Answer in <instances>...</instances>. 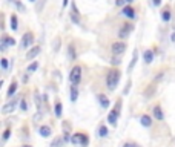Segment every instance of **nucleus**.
I'll return each instance as SVG.
<instances>
[{"label":"nucleus","mask_w":175,"mask_h":147,"mask_svg":"<svg viewBox=\"0 0 175 147\" xmlns=\"http://www.w3.org/2000/svg\"><path fill=\"white\" fill-rule=\"evenodd\" d=\"M118 80H120V70L118 69H111V72L108 74V78H106L108 88L111 90H114L118 84Z\"/></svg>","instance_id":"f257e3e1"},{"label":"nucleus","mask_w":175,"mask_h":147,"mask_svg":"<svg viewBox=\"0 0 175 147\" xmlns=\"http://www.w3.org/2000/svg\"><path fill=\"white\" fill-rule=\"evenodd\" d=\"M80 78H81V68L80 66H74L72 70H71V74H69V80H71V83H72V86L78 84Z\"/></svg>","instance_id":"f03ea898"},{"label":"nucleus","mask_w":175,"mask_h":147,"mask_svg":"<svg viewBox=\"0 0 175 147\" xmlns=\"http://www.w3.org/2000/svg\"><path fill=\"white\" fill-rule=\"evenodd\" d=\"M124 49H126V45L122 43V41H115V43H112V46H111V51H112L114 55H120V54H123Z\"/></svg>","instance_id":"7ed1b4c3"},{"label":"nucleus","mask_w":175,"mask_h":147,"mask_svg":"<svg viewBox=\"0 0 175 147\" xmlns=\"http://www.w3.org/2000/svg\"><path fill=\"white\" fill-rule=\"evenodd\" d=\"M17 101H19V98H12V100H11L9 103H6V104L2 107V113H5V115H6V113H11V112H12L14 109H15Z\"/></svg>","instance_id":"20e7f679"},{"label":"nucleus","mask_w":175,"mask_h":147,"mask_svg":"<svg viewBox=\"0 0 175 147\" xmlns=\"http://www.w3.org/2000/svg\"><path fill=\"white\" fill-rule=\"evenodd\" d=\"M32 40H34V35H32L31 32H26V34L23 35V39H22V43H20L22 49H26V48H28L31 43H32Z\"/></svg>","instance_id":"39448f33"},{"label":"nucleus","mask_w":175,"mask_h":147,"mask_svg":"<svg viewBox=\"0 0 175 147\" xmlns=\"http://www.w3.org/2000/svg\"><path fill=\"white\" fill-rule=\"evenodd\" d=\"M132 28H134V26L131 25V23H126V25H124L122 29H120V32H118V37H120V39H126V37L129 35V32L132 31Z\"/></svg>","instance_id":"423d86ee"},{"label":"nucleus","mask_w":175,"mask_h":147,"mask_svg":"<svg viewBox=\"0 0 175 147\" xmlns=\"http://www.w3.org/2000/svg\"><path fill=\"white\" fill-rule=\"evenodd\" d=\"M40 54V48L39 46H34V48H31L28 52H26V60H32V58H35L37 55Z\"/></svg>","instance_id":"0eeeda50"},{"label":"nucleus","mask_w":175,"mask_h":147,"mask_svg":"<svg viewBox=\"0 0 175 147\" xmlns=\"http://www.w3.org/2000/svg\"><path fill=\"white\" fill-rule=\"evenodd\" d=\"M118 115H120V113H118L117 110H114V109H112L111 113H109V117H108V121L111 123L112 126H115V124H117V118H118Z\"/></svg>","instance_id":"6e6552de"},{"label":"nucleus","mask_w":175,"mask_h":147,"mask_svg":"<svg viewBox=\"0 0 175 147\" xmlns=\"http://www.w3.org/2000/svg\"><path fill=\"white\" fill-rule=\"evenodd\" d=\"M143 58H144V61L149 64V63H152V60H154V52L151 51V49H147V51L143 54Z\"/></svg>","instance_id":"1a4fd4ad"},{"label":"nucleus","mask_w":175,"mask_h":147,"mask_svg":"<svg viewBox=\"0 0 175 147\" xmlns=\"http://www.w3.org/2000/svg\"><path fill=\"white\" fill-rule=\"evenodd\" d=\"M141 126H144V127H151V124H152V118L149 115H143L141 117Z\"/></svg>","instance_id":"9d476101"},{"label":"nucleus","mask_w":175,"mask_h":147,"mask_svg":"<svg viewBox=\"0 0 175 147\" xmlns=\"http://www.w3.org/2000/svg\"><path fill=\"white\" fill-rule=\"evenodd\" d=\"M123 14L126 15V17H129V19H135V11L131 8V6L123 8Z\"/></svg>","instance_id":"9b49d317"},{"label":"nucleus","mask_w":175,"mask_h":147,"mask_svg":"<svg viewBox=\"0 0 175 147\" xmlns=\"http://www.w3.org/2000/svg\"><path fill=\"white\" fill-rule=\"evenodd\" d=\"M71 19H72V21H75V23H80V17H78V12H77V8H75V5H72V12H71Z\"/></svg>","instance_id":"f8f14e48"},{"label":"nucleus","mask_w":175,"mask_h":147,"mask_svg":"<svg viewBox=\"0 0 175 147\" xmlns=\"http://www.w3.org/2000/svg\"><path fill=\"white\" fill-rule=\"evenodd\" d=\"M98 101H100V104L105 107V109L109 106V100H108V97H106V95H103V94H101V95H98Z\"/></svg>","instance_id":"ddd939ff"},{"label":"nucleus","mask_w":175,"mask_h":147,"mask_svg":"<svg viewBox=\"0 0 175 147\" xmlns=\"http://www.w3.org/2000/svg\"><path fill=\"white\" fill-rule=\"evenodd\" d=\"M40 135H42V137H49V135H51V127H49V126H42L40 127Z\"/></svg>","instance_id":"4468645a"},{"label":"nucleus","mask_w":175,"mask_h":147,"mask_svg":"<svg viewBox=\"0 0 175 147\" xmlns=\"http://www.w3.org/2000/svg\"><path fill=\"white\" fill-rule=\"evenodd\" d=\"M154 117L160 121V119H163V112H161V107L160 106H155L154 107Z\"/></svg>","instance_id":"2eb2a0df"},{"label":"nucleus","mask_w":175,"mask_h":147,"mask_svg":"<svg viewBox=\"0 0 175 147\" xmlns=\"http://www.w3.org/2000/svg\"><path fill=\"white\" fill-rule=\"evenodd\" d=\"M137 58H138V51H134V54H132V61H131V64H129V68H128V70L131 72V70L134 69V64H135V61H137Z\"/></svg>","instance_id":"dca6fc26"},{"label":"nucleus","mask_w":175,"mask_h":147,"mask_svg":"<svg viewBox=\"0 0 175 147\" xmlns=\"http://www.w3.org/2000/svg\"><path fill=\"white\" fill-rule=\"evenodd\" d=\"M81 138H83V133H75L74 137L71 138V141H72L74 144H78V143L81 144Z\"/></svg>","instance_id":"f3484780"},{"label":"nucleus","mask_w":175,"mask_h":147,"mask_svg":"<svg viewBox=\"0 0 175 147\" xmlns=\"http://www.w3.org/2000/svg\"><path fill=\"white\" fill-rule=\"evenodd\" d=\"M62 112H63V106L60 101H57L56 103V117H62Z\"/></svg>","instance_id":"a211bd4d"},{"label":"nucleus","mask_w":175,"mask_h":147,"mask_svg":"<svg viewBox=\"0 0 175 147\" xmlns=\"http://www.w3.org/2000/svg\"><path fill=\"white\" fill-rule=\"evenodd\" d=\"M15 90H17V83L12 81V84H11V88L8 89V97H12L15 94Z\"/></svg>","instance_id":"6ab92c4d"},{"label":"nucleus","mask_w":175,"mask_h":147,"mask_svg":"<svg viewBox=\"0 0 175 147\" xmlns=\"http://www.w3.org/2000/svg\"><path fill=\"white\" fill-rule=\"evenodd\" d=\"M2 41H3V43H6V45H11V46H14V45H15V40H14V39H11V37H8V35H3Z\"/></svg>","instance_id":"aec40b11"},{"label":"nucleus","mask_w":175,"mask_h":147,"mask_svg":"<svg viewBox=\"0 0 175 147\" xmlns=\"http://www.w3.org/2000/svg\"><path fill=\"white\" fill-rule=\"evenodd\" d=\"M77 97H78V90H77L75 86H72V89H71V100L75 101V100H77Z\"/></svg>","instance_id":"412c9836"},{"label":"nucleus","mask_w":175,"mask_h":147,"mask_svg":"<svg viewBox=\"0 0 175 147\" xmlns=\"http://www.w3.org/2000/svg\"><path fill=\"white\" fill-rule=\"evenodd\" d=\"M11 28H12V31L17 29V15H11Z\"/></svg>","instance_id":"4be33fe9"},{"label":"nucleus","mask_w":175,"mask_h":147,"mask_svg":"<svg viewBox=\"0 0 175 147\" xmlns=\"http://www.w3.org/2000/svg\"><path fill=\"white\" fill-rule=\"evenodd\" d=\"M63 143H65V139H62V138H56V139L52 141L51 147H60V146H62Z\"/></svg>","instance_id":"5701e85b"},{"label":"nucleus","mask_w":175,"mask_h":147,"mask_svg":"<svg viewBox=\"0 0 175 147\" xmlns=\"http://www.w3.org/2000/svg\"><path fill=\"white\" fill-rule=\"evenodd\" d=\"M68 52H69V58H75V48H74V45H72V43L69 45V48H68Z\"/></svg>","instance_id":"b1692460"},{"label":"nucleus","mask_w":175,"mask_h":147,"mask_svg":"<svg viewBox=\"0 0 175 147\" xmlns=\"http://www.w3.org/2000/svg\"><path fill=\"white\" fill-rule=\"evenodd\" d=\"M45 3H46V0H39V5L35 6V11H37V12H42V11H43V6H45Z\"/></svg>","instance_id":"393cba45"},{"label":"nucleus","mask_w":175,"mask_h":147,"mask_svg":"<svg viewBox=\"0 0 175 147\" xmlns=\"http://www.w3.org/2000/svg\"><path fill=\"white\" fill-rule=\"evenodd\" d=\"M161 17H163V20H165V21H169V20H171V11H169V9H166L165 12H163V15H161Z\"/></svg>","instance_id":"a878e982"},{"label":"nucleus","mask_w":175,"mask_h":147,"mask_svg":"<svg viewBox=\"0 0 175 147\" xmlns=\"http://www.w3.org/2000/svg\"><path fill=\"white\" fill-rule=\"evenodd\" d=\"M98 135H100V137H106V135H108V129L105 126H100V129H98Z\"/></svg>","instance_id":"bb28decb"},{"label":"nucleus","mask_w":175,"mask_h":147,"mask_svg":"<svg viewBox=\"0 0 175 147\" xmlns=\"http://www.w3.org/2000/svg\"><path fill=\"white\" fill-rule=\"evenodd\" d=\"M37 68H39V63H37V61H34V63H31L29 66H28V72H34V70H35Z\"/></svg>","instance_id":"cd10ccee"},{"label":"nucleus","mask_w":175,"mask_h":147,"mask_svg":"<svg viewBox=\"0 0 175 147\" xmlns=\"http://www.w3.org/2000/svg\"><path fill=\"white\" fill-rule=\"evenodd\" d=\"M12 2H14L15 5H17V8H19L20 11H26V8H25V6H23V5H22V3L19 2V0H12Z\"/></svg>","instance_id":"c85d7f7f"},{"label":"nucleus","mask_w":175,"mask_h":147,"mask_svg":"<svg viewBox=\"0 0 175 147\" xmlns=\"http://www.w3.org/2000/svg\"><path fill=\"white\" fill-rule=\"evenodd\" d=\"M88 143H89V138H88L86 135H83V138H81V146H88Z\"/></svg>","instance_id":"c756f323"},{"label":"nucleus","mask_w":175,"mask_h":147,"mask_svg":"<svg viewBox=\"0 0 175 147\" xmlns=\"http://www.w3.org/2000/svg\"><path fill=\"white\" fill-rule=\"evenodd\" d=\"M0 63H2V68H3V69L8 68V60H6V58H2V60H0Z\"/></svg>","instance_id":"7c9ffc66"},{"label":"nucleus","mask_w":175,"mask_h":147,"mask_svg":"<svg viewBox=\"0 0 175 147\" xmlns=\"http://www.w3.org/2000/svg\"><path fill=\"white\" fill-rule=\"evenodd\" d=\"M20 106H22V110H28V104H26V101H25V100H22Z\"/></svg>","instance_id":"2f4dec72"},{"label":"nucleus","mask_w":175,"mask_h":147,"mask_svg":"<svg viewBox=\"0 0 175 147\" xmlns=\"http://www.w3.org/2000/svg\"><path fill=\"white\" fill-rule=\"evenodd\" d=\"M8 138H9V129H6L3 133V139H8Z\"/></svg>","instance_id":"473e14b6"},{"label":"nucleus","mask_w":175,"mask_h":147,"mask_svg":"<svg viewBox=\"0 0 175 147\" xmlns=\"http://www.w3.org/2000/svg\"><path fill=\"white\" fill-rule=\"evenodd\" d=\"M124 2H126V0H115V5H117V6H123Z\"/></svg>","instance_id":"72a5a7b5"},{"label":"nucleus","mask_w":175,"mask_h":147,"mask_svg":"<svg viewBox=\"0 0 175 147\" xmlns=\"http://www.w3.org/2000/svg\"><path fill=\"white\" fill-rule=\"evenodd\" d=\"M129 89H131V81H128V86H126V89H124V94H128Z\"/></svg>","instance_id":"f704fd0d"},{"label":"nucleus","mask_w":175,"mask_h":147,"mask_svg":"<svg viewBox=\"0 0 175 147\" xmlns=\"http://www.w3.org/2000/svg\"><path fill=\"white\" fill-rule=\"evenodd\" d=\"M152 2H154V5H155V6H158V5L161 3V0H152Z\"/></svg>","instance_id":"c9c22d12"},{"label":"nucleus","mask_w":175,"mask_h":147,"mask_svg":"<svg viewBox=\"0 0 175 147\" xmlns=\"http://www.w3.org/2000/svg\"><path fill=\"white\" fill-rule=\"evenodd\" d=\"M112 63H114V64H115V66H117V64L120 63V60H118V58H114V60H112Z\"/></svg>","instance_id":"e433bc0d"},{"label":"nucleus","mask_w":175,"mask_h":147,"mask_svg":"<svg viewBox=\"0 0 175 147\" xmlns=\"http://www.w3.org/2000/svg\"><path fill=\"white\" fill-rule=\"evenodd\" d=\"M171 40L175 41V32H172V34H171Z\"/></svg>","instance_id":"4c0bfd02"},{"label":"nucleus","mask_w":175,"mask_h":147,"mask_svg":"<svg viewBox=\"0 0 175 147\" xmlns=\"http://www.w3.org/2000/svg\"><path fill=\"white\" fill-rule=\"evenodd\" d=\"M123 147H137V146H135V144H124Z\"/></svg>","instance_id":"58836bf2"},{"label":"nucleus","mask_w":175,"mask_h":147,"mask_svg":"<svg viewBox=\"0 0 175 147\" xmlns=\"http://www.w3.org/2000/svg\"><path fill=\"white\" fill-rule=\"evenodd\" d=\"M68 5V0H63V6H66Z\"/></svg>","instance_id":"ea45409f"},{"label":"nucleus","mask_w":175,"mask_h":147,"mask_svg":"<svg viewBox=\"0 0 175 147\" xmlns=\"http://www.w3.org/2000/svg\"><path fill=\"white\" fill-rule=\"evenodd\" d=\"M126 2H128V3H132V2H134V0H126Z\"/></svg>","instance_id":"a19ab883"},{"label":"nucleus","mask_w":175,"mask_h":147,"mask_svg":"<svg viewBox=\"0 0 175 147\" xmlns=\"http://www.w3.org/2000/svg\"><path fill=\"white\" fill-rule=\"evenodd\" d=\"M23 147H31V146H23Z\"/></svg>","instance_id":"79ce46f5"},{"label":"nucleus","mask_w":175,"mask_h":147,"mask_svg":"<svg viewBox=\"0 0 175 147\" xmlns=\"http://www.w3.org/2000/svg\"><path fill=\"white\" fill-rule=\"evenodd\" d=\"M31 2H34V0H31Z\"/></svg>","instance_id":"37998d69"}]
</instances>
